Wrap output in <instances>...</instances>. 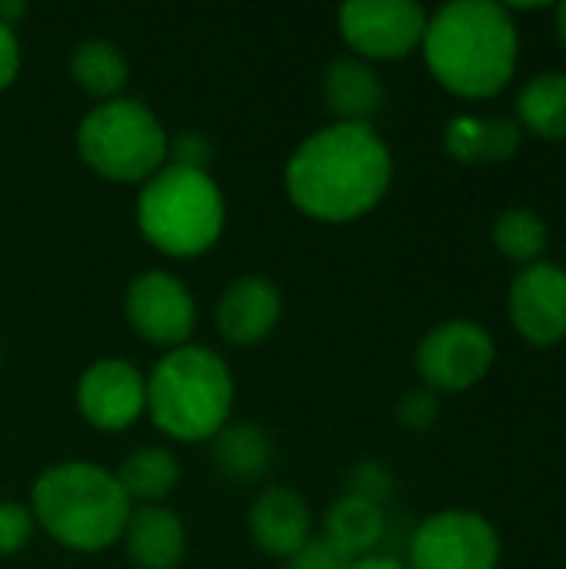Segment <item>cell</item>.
Returning <instances> with one entry per match:
<instances>
[{
    "mask_svg": "<svg viewBox=\"0 0 566 569\" xmlns=\"http://www.w3.org/2000/svg\"><path fill=\"white\" fill-rule=\"evenodd\" d=\"M120 540L127 543V557L133 560V567L140 569H173L187 550V530L180 517L167 507L130 510Z\"/></svg>",
    "mask_w": 566,
    "mask_h": 569,
    "instance_id": "15",
    "label": "cell"
},
{
    "mask_svg": "<svg viewBox=\"0 0 566 569\" xmlns=\"http://www.w3.org/2000/svg\"><path fill=\"white\" fill-rule=\"evenodd\" d=\"M407 560V569H497L500 533L480 513L444 510L414 530Z\"/></svg>",
    "mask_w": 566,
    "mask_h": 569,
    "instance_id": "7",
    "label": "cell"
},
{
    "mask_svg": "<svg viewBox=\"0 0 566 569\" xmlns=\"http://www.w3.org/2000/svg\"><path fill=\"white\" fill-rule=\"evenodd\" d=\"M280 290L267 277H237L217 303V330L234 347H254L280 323Z\"/></svg>",
    "mask_w": 566,
    "mask_h": 569,
    "instance_id": "13",
    "label": "cell"
},
{
    "mask_svg": "<svg viewBox=\"0 0 566 569\" xmlns=\"http://www.w3.org/2000/svg\"><path fill=\"white\" fill-rule=\"evenodd\" d=\"M340 37L360 60H404L427 33V10L414 0H350L337 10Z\"/></svg>",
    "mask_w": 566,
    "mask_h": 569,
    "instance_id": "9",
    "label": "cell"
},
{
    "mask_svg": "<svg viewBox=\"0 0 566 569\" xmlns=\"http://www.w3.org/2000/svg\"><path fill=\"white\" fill-rule=\"evenodd\" d=\"M397 493V480L384 463H357L347 473V497H357L374 507H387Z\"/></svg>",
    "mask_w": 566,
    "mask_h": 569,
    "instance_id": "23",
    "label": "cell"
},
{
    "mask_svg": "<svg viewBox=\"0 0 566 569\" xmlns=\"http://www.w3.org/2000/svg\"><path fill=\"white\" fill-rule=\"evenodd\" d=\"M524 130L517 120L510 117H497L487 120V133H484V163H504L520 150Z\"/></svg>",
    "mask_w": 566,
    "mask_h": 569,
    "instance_id": "27",
    "label": "cell"
},
{
    "mask_svg": "<svg viewBox=\"0 0 566 569\" xmlns=\"http://www.w3.org/2000/svg\"><path fill=\"white\" fill-rule=\"evenodd\" d=\"M424 60L437 83L464 100L497 97L517 70V23L494 0H454L427 17Z\"/></svg>",
    "mask_w": 566,
    "mask_h": 569,
    "instance_id": "2",
    "label": "cell"
},
{
    "mask_svg": "<svg viewBox=\"0 0 566 569\" xmlns=\"http://www.w3.org/2000/svg\"><path fill=\"white\" fill-rule=\"evenodd\" d=\"M490 240L494 247L514 260V263H537L547 250V223L537 210L530 207H507L497 220H494V230H490Z\"/></svg>",
    "mask_w": 566,
    "mask_h": 569,
    "instance_id": "22",
    "label": "cell"
},
{
    "mask_svg": "<svg viewBox=\"0 0 566 569\" xmlns=\"http://www.w3.org/2000/svg\"><path fill=\"white\" fill-rule=\"evenodd\" d=\"M497 360L494 337L474 320H447L417 347V373L434 393H460L477 387Z\"/></svg>",
    "mask_w": 566,
    "mask_h": 569,
    "instance_id": "8",
    "label": "cell"
},
{
    "mask_svg": "<svg viewBox=\"0 0 566 569\" xmlns=\"http://www.w3.org/2000/svg\"><path fill=\"white\" fill-rule=\"evenodd\" d=\"M70 73L77 80V87L90 97L103 100H117L127 87L130 77V63L120 53L117 43L110 40H83L73 47L70 57Z\"/></svg>",
    "mask_w": 566,
    "mask_h": 569,
    "instance_id": "20",
    "label": "cell"
},
{
    "mask_svg": "<svg viewBox=\"0 0 566 569\" xmlns=\"http://www.w3.org/2000/svg\"><path fill=\"white\" fill-rule=\"evenodd\" d=\"M234 410V377L220 353L207 347L167 350L147 377V413L173 440H214Z\"/></svg>",
    "mask_w": 566,
    "mask_h": 569,
    "instance_id": "4",
    "label": "cell"
},
{
    "mask_svg": "<svg viewBox=\"0 0 566 569\" xmlns=\"http://www.w3.org/2000/svg\"><path fill=\"white\" fill-rule=\"evenodd\" d=\"M127 323L157 347H183L197 327V307L190 290L163 270L140 273L127 287Z\"/></svg>",
    "mask_w": 566,
    "mask_h": 569,
    "instance_id": "10",
    "label": "cell"
},
{
    "mask_svg": "<svg viewBox=\"0 0 566 569\" xmlns=\"http://www.w3.org/2000/svg\"><path fill=\"white\" fill-rule=\"evenodd\" d=\"M210 453L214 467L234 483H257L270 467V440L257 423H227Z\"/></svg>",
    "mask_w": 566,
    "mask_h": 569,
    "instance_id": "19",
    "label": "cell"
},
{
    "mask_svg": "<svg viewBox=\"0 0 566 569\" xmlns=\"http://www.w3.org/2000/svg\"><path fill=\"white\" fill-rule=\"evenodd\" d=\"M0 360H3V357H0Z\"/></svg>",
    "mask_w": 566,
    "mask_h": 569,
    "instance_id": "33",
    "label": "cell"
},
{
    "mask_svg": "<svg viewBox=\"0 0 566 569\" xmlns=\"http://www.w3.org/2000/svg\"><path fill=\"white\" fill-rule=\"evenodd\" d=\"M254 543L277 560L294 557L310 540V507L297 490L270 487L250 507Z\"/></svg>",
    "mask_w": 566,
    "mask_h": 569,
    "instance_id": "14",
    "label": "cell"
},
{
    "mask_svg": "<svg viewBox=\"0 0 566 569\" xmlns=\"http://www.w3.org/2000/svg\"><path fill=\"white\" fill-rule=\"evenodd\" d=\"M77 410L97 430H127L147 410V380L127 360H97L77 380Z\"/></svg>",
    "mask_w": 566,
    "mask_h": 569,
    "instance_id": "12",
    "label": "cell"
},
{
    "mask_svg": "<svg viewBox=\"0 0 566 569\" xmlns=\"http://www.w3.org/2000/svg\"><path fill=\"white\" fill-rule=\"evenodd\" d=\"M20 73V40L10 23L0 20V90H7Z\"/></svg>",
    "mask_w": 566,
    "mask_h": 569,
    "instance_id": "30",
    "label": "cell"
},
{
    "mask_svg": "<svg viewBox=\"0 0 566 569\" xmlns=\"http://www.w3.org/2000/svg\"><path fill=\"white\" fill-rule=\"evenodd\" d=\"M130 500L117 477L97 463H53L30 493L33 523L67 550L97 553L123 537Z\"/></svg>",
    "mask_w": 566,
    "mask_h": 569,
    "instance_id": "3",
    "label": "cell"
},
{
    "mask_svg": "<svg viewBox=\"0 0 566 569\" xmlns=\"http://www.w3.org/2000/svg\"><path fill=\"white\" fill-rule=\"evenodd\" d=\"M284 563H287V569H347L350 567V557L340 553L330 540H307Z\"/></svg>",
    "mask_w": 566,
    "mask_h": 569,
    "instance_id": "29",
    "label": "cell"
},
{
    "mask_svg": "<svg viewBox=\"0 0 566 569\" xmlns=\"http://www.w3.org/2000/svg\"><path fill=\"white\" fill-rule=\"evenodd\" d=\"M394 180V157L367 123H330L314 130L287 160L290 203L324 223H350L370 213Z\"/></svg>",
    "mask_w": 566,
    "mask_h": 569,
    "instance_id": "1",
    "label": "cell"
},
{
    "mask_svg": "<svg viewBox=\"0 0 566 569\" xmlns=\"http://www.w3.org/2000/svg\"><path fill=\"white\" fill-rule=\"evenodd\" d=\"M387 533V517L380 507L364 503L357 497H340L324 520V540H330L340 553H347L350 560L374 553V547L384 540Z\"/></svg>",
    "mask_w": 566,
    "mask_h": 569,
    "instance_id": "18",
    "label": "cell"
},
{
    "mask_svg": "<svg viewBox=\"0 0 566 569\" xmlns=\"http://www.w3.org/2000/svg\"><path fill=\"white\" fill-rule=\"evenodd\" d=\"M210 153H214V147H210V140H207L203 133H190V130H183V133H177V137H170V140H167V160H170L173 167L207 170Z\"/></svg>",
    "mask_w": 566,
    "mask_h": 569,
    "instance_id": "28",
    "label": "cell"
},
{
    "mask_svg": "<svg viewBox=\"0 0 566 569\" xmlns=\"http://www.w3.org/2000/svg\"><path fill=\"white\" fill-rule=\"evenodd\" d=\"M440 420V393L434 390H410L397 403V423L410 433H427Z\"/></svg>",
    "mask_w": 566,
    "mask_h": 569,
    "instance_id": "25",
    "label": "cell"
},
{
    "mask_svg": "<svg viewBox=\"0 0 566 569\" xmlns=\"http://www.w3.org/2000/svg\"><path fill=\"white\" fill-rule=\"evenodd\" d=\"M33 537V513L17 500H0V557L27 547Z\"/></svg>",
    "mask_w": 566,
    "mask_h": 569,
    "instance_id": "26",
    "label": "cell"
},
{
    "mask_svg": "<svg viewBox=\"0 0 566 569\" xmlns=\"http://www.w3.org/2000/svg\"><path fill=\"white\" fill-rule=\"evenodd\" d=\"M520 130L534 133L537 140L564 143L566 140V73L544 70L530 77L517 97Z\"/></svg>",
    "mask_w": 566,
    "mask_h": 569,
    "instance_id": "17",
    "label": "cell"
},
{
    "mask_svg": "<svg viewBox=\"0 0 566 569\" xmlns=\"http://www.w3.org/2000/svg\"><path fill=\"white\" fill-rule=\"evenodd\" d=\"M554 17H557V33H560V43L566 47V0L554 10Z\"/></svg>",
    "mask_w": 566,
    "mask_h": 569,
    "instance_id": "32",
    "label": "cell"
},
{
    "mask_svg": "<svg viewBox=\"0 0 566 569\" xmlns=\"http://www.w3.org/2000/svg\"><path fill=\"white\" fill-rule=\"evenodd\" d=\"M514 330L530 347H557L566 340V270L560 263L537 260L520 267L507 293Z\"/></svg>",
    "mask_w": 566,
    "mask_h": 569,
    "instance_id": "11",
    "label": "cell"
},
{
    "mask_svg": "<svg viewBox=\"0 0 566 569\" xmlns=\"http://www.w3.org/2000/svg\"><path fill=\"white\" fill-rule=\"evenodd\" d=\"M324 97L337 117V123H367L384 107L380 73L360 57H340L324 73Z\"/></svg>",
    "mask_w": 566,
    "mask_h": 569,
    "instance_id": "16",
    "label": "cell"
},
{
    "mask_svg": "<svg viewBox=\"0 0 566 569\" xmlns=\"http://www.w3.org/2000/svg\"><path fill=\"white\" fill-rule=\"evenodd\" d=\"M167 140L157 113L133 97L97 103L77 127L80 160L117 183H147L167 167Z\"/></svg>",
    "mask_w": 566,
    "mask_h": 569,
    "instance_id": "6",
    "label": "cell"
},
{
    "mask_svg": "<svg viewBox=\"0 0 566 569\" xmlns=\"http://www.w3.org/2000/svg\"><path fill=\"white\" fill-rule=\"evenodd\" d=\"M347 569H407L397 557H387V553H367V557H357L350 560Z\"/></svg>",
    "mask_w": 566,
    "mask_h": 569,
    "instance_id": "31",
    "label": "cell"
},
{
    "mask_svg": "<svg viewBox=\"0 0 566 569\" xmlns=\"http://www.w3.org/2000/svg\"><path fill=\"white\" fill-rule=\"evenodd\" d=\"M113 477H117V483L123 487V493H127L130 503H133V500H140V503H157V500H163V497L177 487V480H180V463H177V457H173L170 450H163V447H140V450H133V453L120 463V470H117Z\"/></svg>",
    "mask_w": 566,
    "mask_h": 569,
    "instance_id": "21",
    "label": "cell"
},
{
    "mask_svg": "<svg viewBox=\"0 0 566 569\" xmlns=\"http://www.w3.org/2000/svg\"><path fill=\"white\" fill-rule=\"evenodd\" d=\"M227 220V203L217 180L193 167H160L137 197V227L167 257L207 253Z\"/></svg>",
    "mask_w": 566,
    "mask_h": 569,
    "instance_id": "5",
    "label": "cell"
},
{
    "mask_svg": "<svg viewBox=\"0 0 566 569\" xmlns=\"http://www.w3.org/2000/svg\"><path fill=\"white\" fill-rule=\"evenodd\" d=\"M484 133H487V120L454 117L444 130V147L460 163H484Z\"/></svg>",
    "mask_w": 566,
    "mask_h": 569,
    "instance_id": "24",
    "label": "cell"
}]
</instances>
